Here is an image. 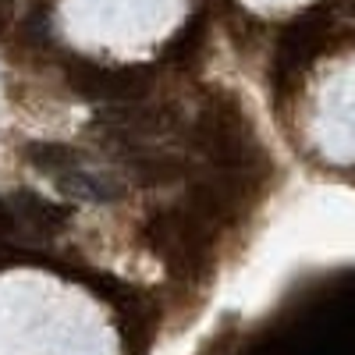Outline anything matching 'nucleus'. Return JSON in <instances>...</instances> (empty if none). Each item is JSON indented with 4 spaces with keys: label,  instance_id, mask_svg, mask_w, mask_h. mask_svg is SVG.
<instances>
[{
    "label": "nucleus",
    "instance_id": "obj_1",
    "mask_svg": "<svg viewBox=\"0 0 355 355\" xmlns=\"http://www.w3.org/2000/svg\"><path fill=\"white\" fill-rule=\"evenodd\" d=\"M192 142L210 157L214 167L220 171H234V174H256L263 171V150L252 139V128L245 121L242 107L227 100V96H214L196 117L192 128Z\"/></svg>",
    "mask_w": 355,
    "mask_h": 355
},
{
    "label": "nucleus",
    "instance_id": "obj_2",
    "mask_svg": "<svg viewBox=\"0 0 355 355\" xmlns=\"http://www.w3.org/2000/svg\"><path fill=\"white\" fill-rule=\"evenodd\" d=\"M214 227L202 224L189 206H171V210H157L142 224L146 245H153L174 270H192L199 266L206 245H210Z\"/></svg>",
    "mask_w": 355,
    "mask_h": 355
},
{
    "label": "nucleus",
    "instance_id": "obj_3",
    "mask_svg": "<svg viewBox=\"0 0 355 355\" xmlns=\"http://www.w3.org/2000/svg\"><path fill=\"white\" fill-rule=\"evenodd\" d=\"M68 82L75 93L96 103H139L153 89V68H103L93 61H78L68 68Z\"/></svg>",
    "mask_w": 355,
    "mask_h": 355
},
{
    "label": "nucleus",
    "instance_id": "obj_4",
    "mask_svg": "<svg viewBox=\"0 0 355 355\" xmlns=\"http://www.w3.org/2000/svg\"><path fill=\"white\" fill-rule=\"evenodd\" d=\"M327 33H331V18L323 8H313L306 15H299L277 43V57H274V85H284L291 82L299 71L309 68V61L323 50L327 43Z\"/></svg>",
    "mask_w": 355,
    "mask_h": 355
},
{
    "label": "nucleus",
    "instance_id": "obj_5",
    "mask_svg": "<svg viewBox=\"0 0 355 355\" xmlns=\"http://www.w3.org/2000/svg\"><path fill=\"white\" fill-rule=\"evenodd\" d=\"M15 206L21 210V217L33 224V227H40V231H61V227H68V217H71V210L68 206H57V202H50V199H43V196H36V192H28V189H18L15 192Z\"/></svg>",
    "mask_w": 355,
    "mask_h": 355
},
{
    "label": "nucleus",
    "instance_id": "obj_6",
    "mask_svg": "<svg viewBox=\"0 0 355 355\" xmlns=\"http://www.w3.org/2000/svg\"><path fill=\"white\" fill-rule=\"evenodd\" d=\"M128 167L146 185H171L185 174V160L167 153H146V150H128Z\"/></svg>",
    "mask_w": 355,
    "mask_h": 355
},
{
    "label": "nucleus",
    "instance_id": "obj_7",
    "mask_svg": "<svg viewBox=\"0 0 355 355\" xmlns=\"http://www.w3.org/2000/svg\"><path fill=\"white\" fill-rule=\"evenodd\" d=\"M61 189L68 196H78V199H93V202H114V199H121L125 189L110 182V178H100V174H61Z\"/></svg>",
    "mask_w": 355,
    "mask_h": 355
},
{
    "label": "nucleus",
    "instance_id": "obj_8",
    "mask_svg": "<svg viewBox=\"0 0 355 355\" xmlns=\"http://www.w3.org/2000/svg\"><path fill=\"white\" fill-rule=\"evenodd\" d=\"M21 157L36 171H46V174H64L68 167L78 164V153L64 142H25Z\"/></svg>",
    "mask_w": 355,
    "mask_h": 355
},
{
    "label": "nucleus",
    "instance_id": "obj_9",
    "mask_svg": "<svg viewBox=\"0 0 355 355\" xmlns=\"http://www.w3.org/2000/svg\"><path fill=\"white\" fill-rule=\"evenodd\" d=\"M199 43H202V18L189 21L182 33H178V36L164 46V57H167V61H185V57H189Z\"/></svg>",
    "mask_w": 355,
    "mask_h": 355
},
{
    "label": "nucleus",
    "instance_id": "obj_10",
    "mask_svg": "<svg viewBox=\"0 0 355 355\" xmlns=\"http://www.w3.org/2000/svg\"><path fill=\"white\" fill-rule=\"evenodd\" d=\"M8 227H11V217H8L4 206H0V231H8Z\"/></svg>",
    "mask_w": 355,
    "mask_h": 355
},
{
    "label": "nucleus",
    "instance_id": "obj_11",
    "mask_svg": "<svg viewBox=\"0 0 355 355\" xmlns=\"http://www.w3.org/2000/svg\"><path fill=\"white\" fill-rule=\"evenodd\" d=\"M4 28H8V8L0 4V33H4Z\"/></svg>",
    "mask_w": 355,
    "mask_h": 355
}]
</instances>
